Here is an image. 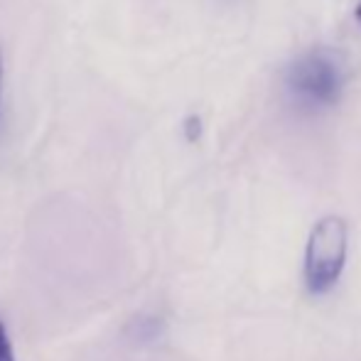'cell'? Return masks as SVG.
I'll return each instance as SVG.
<instances>
[{"label": "cell", "mask_w": 361, "mask_h": 361, "mask_svg": "<svg viewBox=\"0 0 361 361\" xmlns=\"http://www.w3.org/2000/svg\"><path fill=\"white\" fill-rule=\"evenodd\" d=\"M0 361H15L13 344H10L8 329H5V322H3V319H0Z\"/></svg>", "instance_id": "obj_3"}, {"label": "cell", "mask_w": 361, "mask_h": 361, "mask_svg": "<svg viewBox=\"0 0 361 361\" xmlns=\"http://www.w3.org/2000/svg\"><path fill=\"white\" fill-rule=\"evenodd\" d=\"M357 20H359V25H361V5L357 8Z\"/></svg>", "instance_id": "obj_6"}, {"label": "cell", "mask_w": 361, "mask_h": 361, "mask_svg": "<svg viewBox=\"0 0 361 361\" xmlns=\"http://www.w3.org/2000/svg\"><path fill=\"white\" fill-rule=\"evenodd\" d=\"M290 86L302 99L324 104L342 89V69L329 54H307L290 72Z\"/></svg>", "instance_id": "obj_2"}, {"label": "cell", "mask_w": 361, "mask_h": 361, "mask_svg": "<svg viewBox=\"0 0 361 361\" xmlns=\"http://www.w3.org/2000/svg\"><path fill=\"white\" fill-rule=\"evenodd\" d=\"M0 96H3V52H0Z\"/></svg>", "instance_id": "obj_5"}, {"label": "cell", "mask_w": 361, "mask_h": 361, "mask_svg": "<svg viewBox=\"0 0 361 361\" xmlns=\"http://www.w3.org/2000/svg\"><path fill=\"white\" fill-rule=\"evenodd\" d=\"M349 226L342 216L329 214L312 226L305 248V278L312 293H324L337 283L347 261Z\"/></svg>", "instance_id": "obj_1"}, {"label": "cell", "mask_w": 361, "mask_h": 361, "mask_svg": "<svg viewBox=\"0 0 361 361\" xmlns=\"http://www.w3.org/2000/svg\"><path fill=\"white\" fill-rule=\"evenodd\" d=\"M185 130H187V138H190V140H197V138H200V133H202L200 118H197V116H190V118L185 121Z\"/></svg>", "instance_id": "obj_4"}]
</instances>
